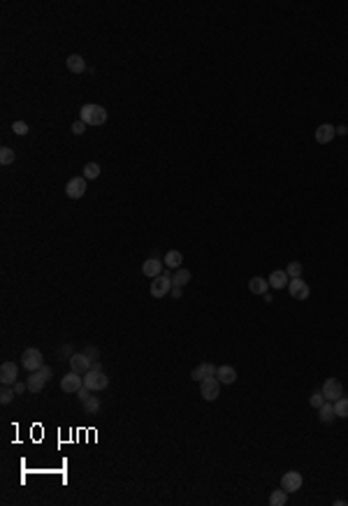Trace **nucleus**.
<instances>
[{
  "mask_svg": "<svg viewBox=\"0 0 348 506\" xmlns=\"http://www.w3.org/2000/svg\"><path fill=\"white\" fill-rule=\"evenodd\" d=\"M84 385H86V388H91L93 392L105 390V388L109 385V376L102 372L100 363H93V367L88 369L86 374H84Z\"/></svg>",
  "mask_w": 348,
  "mask_h": 506,
  "instance_id": "obj_1",
  "label": "nucleus"
},
{
  "mask_svg": "<svg viewBox=\"0 0 348 506\" xmlns=\"http://www.w3.org/2000/svg\"><path fill=\"white\" fill-rule=\"evenodd\" d=\"M79 116H82V121L86 126H102V123H107V110L100 105H91V102L79 110Z\"/></svg>",
  "mask_w": 348,
  "mask_h": 506,
  "instance_id": "obj_2",
  "label": "nucleus"
},
{
  "mask_svg": "<svg viewBox=\"0 0 348 506\" xmlns=\"http://www.w3.org/2000/svg\"><path fill=\"white\" fill-rule=\"evenodd\" d=\"M51 367H40V369H35V372H30V376H28V390L30 392H40V390H44V385H47V381L51 379Z\"/></svg>",
  "mask_w": 348,
  "mask_h": 506,
  "instance_id": "obj_3",
  "label": "nucleus"
},
{
  "mask_svg": "<svg viewBox=\"0 0 348 506\" xmlns=\"http://www.w3.org/2000/svg\"><path fill=\"white\" fill-rule=\"evenodd\" d=\"M151 295L153 297H165L167 293H172V274H167V272H163L160 276H156V279L151 281Z\"/></svg>",
  "mask_w": 348,
  "mask_h": 506,
  "instance_id": "obj_4",
  "label": "nucleus"
},
{
  "mask_svg": "<svg viewBox=\"0 0 348 506\" xmlns=\"http://www.w3.org/2000/svg\"><path fill=\"white\" fill-rule=\"evenodd\" d=\"M21 365L28 369V372H35V369L44 367V358H42V351L40 348H26L21 355Z\"/></svg>",
  "mask_w": 348,
  "mask_h": 506,
  "instance_id": "obj_5",
  "label": "nucleus"
},
{
  "mask_svg": "<svg viewBox=\"0 0 348 506\" xmlns=\"http://www.w3.org/2000/svg\"><path fill=\"white\" fill-rule=\"evenodd\" d=\"M221 385H223V383H221L216 376L200 381V395H202V400H207V402L218 400V395H221Z\"/></svg>",
  "mask_w": 348,
  "mask_h": 506,
  "instance_id": "obj_6",
  "label": "nucleus"
},
{
  "mask_svg": "<svg viewBox=\"0 0 348 506\" xmlns=\"http://www.w3.org/2000/svg\"><path fill=\"white\" fill-rule=\"evenodd\" d=\"M82 385H84V376L77 374V372H70V374H65L63 379H60V390L70 392V395H77Z\"/></svg>",
  "mask_w": 348,
  "mask_h": 506,
  "instance_id": "obj_7",
  "label": "nucleus"
},
{
  "mask_svg": "<svg viewBox=\"0 0 348 506\" xmlns=\"http://www.w3.org/2000/svg\"><path fill=\"white\" fill-rule=\"evenodd\" d=\"M321 392H323V397H325L327 402H337L339 397L343 395V385H341V381L339 379H327L325 383H323Z\"/></svg>",
  "mask_w": 348,
  "mask_h": 506,
  "instance_id": "obj_8",
  "label": "nucleus"
},
{
  "mask_svg": "<svg viewBox=\"0 0 348 506\" xmlns=\"http://www.w3.org/2000/svg\"><path fill=\"white\" fill-rule=\"evenodd\" d=\"M84 193H86V179L84 176H75V179H70L65 186V195L70 200H79L84 198Z\"/></svg>",
  "mask_w": 348,
  "mask_h": 506,
  "instance_id": "obj_9",
  "label": "nucleus"
},
{
  "mask_svg": "<svg viewBox=\"0 0 348 506\" xmlns=\"http://www.w3.org/2000/svg\"><path fill=\"white\" fill-rule=\"evenodd\" d=\"M281 488L286 490L288 495L297 492V490L302 488V474H299V472H288V474H283V476H281Z\"/></svg>",
  "mask_w": 348,
  "mask_h": 506,
  "instance_id": "obj_10",
  "label": "nucleus"
},
{
  "mask_svg": "<svg viewBox=\"0 0 348 506\" xmlns=\"http://www.w3.org/2000/svg\"><path fill=\"white\" fill-rule=\"evenodd\" d=\"M288 293L293 300H306L309 297V283H306L304 279H290L288 283Z\"/></svg>",
  "mask_w": 348,
  "mask_h": 506,
  "instance_id": "obj_11",
  "label": "nucleus"
},
{
  "mask_svg": "<svg viewBox=\"0 0 348 506\" xmlns=\"http://www.w3.org/2000/svg\"><path fill=\"white\" fill-rule=\"evenodd\" d=\"M216 374H218V367H216V365H212V363H202V365H197V367L191 372V379L200 383V381L212 379V376H216Z\"/></svg>",
  "mask_w": 348,
  "mask_h": 506,
  "instance_id": "obj_12",
  "label": "nucleus"
},
{
  "mask_svg": "<svg viewBox=\"0 0 348 506\" xmlns=\"http://www.w3.org/2000/svg\"><path fill=\"white\" fill-rule=\"evenodd\" d=\"M19 379V367L14 363H3V367H0V383L3 385H12V383H17Z\"/></svg>",
  "mask_w": 348,
  "mask_h": 506,
  "instance_id": "obj_13",
  "label": "nucleus"
},
{
  "mask_svg": "<svg viewBox=\"0 0 348 506\" xmlns=\"http://www.w3.org/2000/svg\"><path fill=\"white\" fill-rule=\"evenodd\" d=\"M70 367H72V372H77V374H86L88 369L93 367V363L88 360L86 353H75V355L70 358Z\"/></svg>",
  "mask_w": 348,
  "mask_h": 506,
  "instance_id": "obj_14",
  "label": "nucleus"
},
{
  "mask_svg": "<svg viewBox=\"0 0 348 506\" xmlns=\"http://www.w3.org/2000/svg\"><path fill=\"white\" fill-rule=\"evenodd\" d=\"M337 135V128L332 126V123H321V126L316 128V142L318 144H330Z\"/></svg>",
  "mask_w": 348,
  "mask_h": 506,
  "instance_id": "obj_15",
  "label": "nucleus"
},
{
  "mask_svg": "<svg viewBox=\"0 0 348 506\" xmlns=\"http://www.w3.org/2000/svg\"><path fill=\"white\" fill-rule=\"evenodd\" d=\"M142 272H144V276H149V279H156V276L163 274V263L158 258H149L142 265Z\"/></svg>",
  "mask_w": 348,
  "mask_h": 506,
  "instance_id": "obj_16",
  "label": "nucleus"
},
{
  "mask_svg": "<svg viewBox=\"0 0 348 506\" xmlns=\"http://www.w3.org/2000/svg\"><path fill=\"white\" fill-rule=\"evenodd\" d=\"M216 379L221 381L223 385H232L234 381H237V369H234V367H230V365H223V367H218Z\"/></svg>",
  "mask_w": 348,
  "mask_h": 506,
  "instance_id": "obj_17",
  "label": "nucleus"
},
{
  "mask_svg": "<svg viewBox=\"0 0 348 506\" xmlns=\"http://www.w3.org/2000/svg\"><path fill=\"white\" fill-rule=\"evenodd\" d=\"M65 65H67V70H70L72 75H82V72L86 70V61H84L79 54H70V56H67Z\"/></svg>",
  "mask_w": 348,
  "mask_h": 506,
  "instance_id": "obj_18",
  "label": "nucleus"
},
{
  "mask_svg": "<svg viewBox=\"0 0 348 506\" xmlns=\"http://www.w3.org/2000/svg\"><path fill=\"white\" fill-rule=\"evenodd\" d=\"M267 288H269V281L262 279V276H253L249 281V291L253 295H267Z\"/></svg>",
  "mask_w": 348,
  "mask_h": 506,
  "instance_id": "obj_19",
  "label": "nucleus"
},
{
  "mask_svg": "<svg viewBox=\"0 0 348 506\" xmlns=\"http://www.w3.org/2000/svg\"><path fill=\"white\" fill-rule=\"evenodd\" d=\"M318 416H321V423L323 425L334 423V418H337V413H334V404H332V402H325V404L318 409Z\"/></svg>",
  "mask_w": 348,
  "mask_h": 506,
  "instance_id": "obj_20",
  "label": "nucleus"
},
{
  "mask_svg": "<svg viewBox=\"0 0 348 506\" xmlns=\"http://www.w3.org/2000/svg\"><path fill=\"white\" fill-rule=\"evenodd\" d=\"M181 260H184V253L177 251V248H172V251L165 253V267H169V270H179Z\"/></svg>",
  "mask_w": 348,
  "mask_h": 506,
  "instance_id": "obj_21",
  "label": "nucleus"
},
{
  "mask_svg": "<svg viewBox=\"0 0 348 506\" xmlns=\"http://www.w3.org/2000/svg\"><path fill=\"white\" fill-rule=\"evenodd\" d=\"M267 281H269L272 288H286L288 286V274H286V270H274Z\"/></svg>",
  "mask_w": 348,
  "mask_h": 506,
  "instance_id": "obj_22",
  "label": "nucleus"
},
{
  "mask_svg": "<svg viewBox=\"0 0 348 506\" xmlns=\"http://www.w3.org/2000/svg\"><path fill=\"white\" fill-rule=\"evenodd\" d=\"M188 281H191V272L184 270V267H179V270H177V272L172 274V286L184 288L186 283H188Z\"/></svg>",
  "mask_w": 348,
  "mask_h": 506,
  "instance_id": "obj_23",
  "label": "nucleus"
},
{
  "mask_svg": "<svg viewBox=\"0 0 348 506\" xmlns=\"http://www.w3.org/2000/svg\"><path fill=\"white\" fill-rule=\"evenodd\" d=\"M269 504H272V506H286V504H288V492H286V490H274V492H272V495H269Z\"/></svg>",
  "mask_w": 348,
  "mask_h": 506,
  "instance_id": "obj_24",
  "label": "nucleus"
},
{
  "mask_svg": "<svg viewBox=\"0 0 348 506\" xmlns=\"http://www.w3.org/2000/svg\"><path fill=\"white\" fill-rule=\"evenodd\" d=\"M334 404V413H337V418H348V397H339L337 402H332Z\"/></svg>",
  "mask_w": 348,
  "mask_h": 506,
  "instance_id": "obj_25",
  "label": "nucleus"
},
{
  "mask_svg": "<svg viewBox=\"0 0 348 506\" xmlns=\"http://www.w3.org/2000/svg\"><path fill=\"white\" fill-rule=\"evenodd\" d=\"M82 402H84V411L91 413V416H93V413H98V411H100V400H98V397L88 395L86 400H82Z\"/></svg>",
  "mask_w": 348,
  "mask_h": 506,
  "instance_id": "obj_26",
  "label": "nucleus"
},
{
  "mask_svg": "<svg viewBox=\"0 0 348 506\" xmlns=\"http://www.w3.org/2000/svg\"><path fill=\"white\" fill-rule=\"evenodd\" d=\"M14 160H17V154H14V151H12V149L10 147H3V149H0V165H12V163H14Z\"/></svg>",
  "mask_w": 348,
  "mask_h": 506,
  "instance_id": "obj_27",
  "label": "nucleus"
},
{
  "mask_svg": "<svg viewBox=\"0 0 348 506\" xmlns=\"http://www.w3.org/2000/svg\"><path fill=\"white\" fill-rule=\"evenodd\" d=\"M98 176H100V165L98 163H86V165H84V179L93 182V179H98Z\"/></svg>",
  "mask_w": 348,
  "mask_h": 506,
  "instance_id": "obj_28",
  "label": "nucleus"
},
{
  "mask_svg": "<svg viewBox=\"0 0 348 506\" xmlns=\"http://www.w3.org/2000/svg\"><path fill=\"white\" fill-rule=\"evenodd\" d=\"M286 274H288L290 279H299V276H302V263H297V260L290 263L288 267H286Z\"/></svg>",
  "mask_w": 348,
  "mask_h": 506,
  "instance_id": "obj_29",
  "label": "nucleus"
},
{
  "mask_svg": "<svg viewBox=\"0 0 348 506\" xmlns=\"http://www.w3.org/2000/svg\"><path fill=\"white\" fill-rule=\"evenodd\" d=\"M14 392L17 390H12L10 385H3V390H0V402H3V404H10L12 397H14Z\"/></svg>",
  "mask_w": 348,
  "mask_h": 506,
  "instance_id": "obj_30",
  "label": "nucleus"
},
{
  "mask_svg": "<svg viewBox=\"0 0 348 506\" xmlns=\"http://www.w3.org/2000/svg\"><path fill=\"white\" fill-rule=\"evenodd\" d=\"M12 130H14V135H28V123L26 121H14L12 123Z\"/></svg>",
  "mask_w": 348,
  "mask_h": 506,
  "instance_id": "obj_31",
  "label": "nucleus"
},
{
  "mask_svg": "<svg viewBox=\"0 0 348 506\" xmlns=\"http://www.w3.org/2000/svg\"><path fill=\"white\" fill-rule=\"evenodd\" d=\"M311 407H314V409H321L323 407V404H325V397H323V392H314V395H311Z\"/></svg>",
  "mask_w": 348,
  "mask_h": 506,
  "instance_id": "obj_32",
  "label": "nucleus"
},
{
  "mask_svg": "<svg viewBox=\"0 0 348 506\" xmlns=\"http://www.w3.org/2000/svg\"><path fill=\"white\" fill-rule=\"evenodd\" d=\"M84 353H86V355H88V360H91V363H98V355H100V351H98V348H95V346H86V348H84Z\"/></svg>",
  "mask_w": 348,
  "mask_h": 506,
  "instance_id": "obj_33",
  "label": "nucleus"
},
{
  "mask_svg": "<svg viewBox=\"0 0 348 506\" xmlns=\"http://www.w3.org/2000/svg\"><path fill=\"white\" fill-rule=\"evenodd\" d=\"M84 130H86V123H84L82 119L72 123V132H75V135H84Z\"/></svg>",
  "mask_w": 348,
  "mask_h": 506,
  "instance_id": "obj_34",
  "label": "nucleus"
},
{
  "mask_svg": "<svg viewBox=\"0 0 348 506\" xmlns=\"http://www.w3.org/2000/svg\"><path fill=\"white\" fill-rule=\"evenodd\" d=\"M58 355H60V358H67V355L72 358V355H75V353H72V346H63V348H60Z\"/></svg>",
  "mask_w": 348,
  "mask_h": 506,
  "instance_id": "obj_35",
  "label": "nucleus"
},
{
  "mask_svg": "<svg viewBox=\"0 0 348 506\" xmlns=\"http://www.w3.org/2000/svg\"><path fill=\"white\" fill-rule=\"evenodd\" d=\"M14 390H17L19 395H21V392L28 390V383H19V381H17V383H14Z\"/></svg>",
  "mask_w": 348,
  "mask_h": 506,
  "instance_id": "obj_36",
  "label": "nucleus"
},
{
  "mask_svg": "<svg viewBox=\"0 0 348 506\" xmlns=\"http://www.w3.org/2000/svg\"><path fill=\"white\" fill-rule=\"evenodd\" d=\"M181 293H184V291H181L179 286H172V295H174V297H181Z\"/></svg>",
  "mask_w": 348,
  "mask_h": 506,
  "instance_id": "obj_37",
  "label": "nucleus"
},
{
  "mask_svg": "<svg viewBox=\"0 0 348 506\" xmlns=\"http://www.w3.org/2000/svg\"><path fill=\"white\" fill-rule=\"evenodd\" d=\"M346 132H348L346 126H339V128H337V135H346Z\"/></svg>",
  "mask_w": 348,
  "mask_h": 506,
  "instance_id": "obj_38",
  "label": "nucleus"
}]
</instances>
